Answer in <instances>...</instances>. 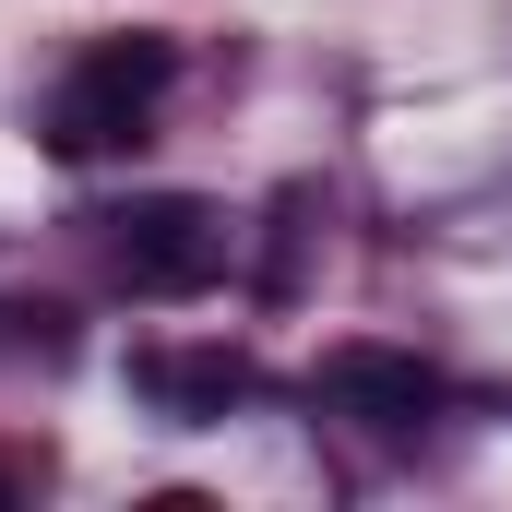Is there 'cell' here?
Instances as JSON below:
<instances>
[{"label": "cell", "mask_w": 512, "mask_h": 512, "mask_svg": "<svg viewBox=\"0 0 512 512\" xmlns=\"http://www.w3.org/2000/svg\"><path fill=\"white\" fill-rule=\"evenodd\" d=\"M167 84H179V36H96L72 72H60V96H48V155L60 167H96V155H131L143 131H155V108H167Z\"/></svg>", "instance_id": "1"}, {"label": "cell", "mask_w": 512, "mask_h": 512, "mask_svg": "<svg viewBox=\"0 0 512 512\" xmlns=\"http://www.w3.org/2000/svg\"><path fill=\"white\" fill-rule=\"evenodd\" d=\"M96 239H108V274L131 298H203L227 274V215L203 191H143L120 215H96Z\"/></svg>", "instance_id": "2"}, {"label": "cell", "mask_w": 512, "mask_h": 512, "mask_svg": "<svg viewBox=\"0 0 512 512\" xmlns=\"http://www.w3.org/2000/svg\"><path fill=\"white\" fill-rule=\"evenodd\" d=\"M310 393H322L334 417H358L370 441H417V429L441 417V370H429L417 346H334V358L310 370Z\"/></svg>", "instance_id": "3"}, {"label": "cell", "mask_w": 512, "mask_h": 512, "mask_svg": "<svg viewBox=\"0 0 512 512\" xmlns=\"http://www.w3.org/2000/svg\"><path fill=\"white\" fill-rule=\"evenodd\" d=\"M131 393L167 417V429H227V405H251V358L239 346H143Z\"/></svg>", "instance_id": "4"}]
</instances>
